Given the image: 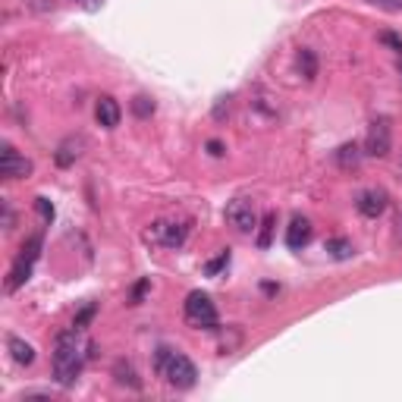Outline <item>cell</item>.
<instances>
[{"instance_id": "cell-28", "label": "cell", "mask_w": 402, "mask_h": 402, "mask_svg": "<svg viewBox=\"0 0 402 402\" xmlns=\"http://www.w3.org/2000/svg\"><path fill=\"white\" fill-rule=\"evenodd\" d=\"M73 4L85 6V10H98V6H101V0H73Z\"/></svg>"}, {"instance_id": "cell-26", "label": "cell", "mask_w": 402, "mask_h": 402, "mask_svg": "<svg viewBox=\"0 0 402 402\" xmlns=\"http://www.w3.org/2000/svg\"><path fill=\"white\" fill-rule=\"evenodd\" d=\"M208 151L214 154V157H223L226 154V148H223V141H217V139H211L208 141Z\"/></svg>"}, {"instance_id": "cell-1", "label": "cell", "mask_w": 402, "mask_h": 402, "mask_svg": "<svg viewBox=\"0 0 402 402\" xmlns=\"http://www.w3.org/2000/svg\"><path fill=\"white\" fill-rule=\"evenodd\" d=\"M82 340H79V327L60 330L54 340V377L60 387H73L79 371H82Z\"/></svg>"}, {"instance_id": "cell-27", "label": "cell", "mask_w": 402, "mask_h": 402, "mask_svg": "<svg viewBox=\"0 0 402 402\" xmlns=\"http://www.w3.org/2000/svg\"><path fill=\"white\" fill-rule=\"evenodd\" d=\"M377 6H387V10H402V0H371Z\"/></svg>"}, {"instance_id": "cell-19", "label": "cell", "mask_w": 402, "mask_h": 402, "mask_svg": "<svg viewBox=\"0 0 402 402\" xmlns=\"http://www.w3.org/2000/svg\"><path fill=\"white\" fill-rule=\"evenodd\" d=\"M41 246H44L41 233L29 236V239L22 242V251H19V258H22V261H31V264H35V261H38V255H41Z\"/></svg>"}, {"instance_id": "cell-4", "label": "cell", "mask_w": 402, "mask_h": 402, "mask_svg": "<svg viewBox=\"0 0 402 402\" xmlns=\"http://www.w3.org/2000/svg\"><path fill=\"white\" fill-rule=\"evenodd\" d=\"M223 217L236 233H251L258 223H261V220H258V211H255V201L246 199V195H239V199H233L230 204H226Z\"/></svg>"}, {"instance_id": "cell-22", "label": "cell", "mask_w": 402, "mask_h": 402, "mask_svg": "<svg viewBox=\"0 0 402 402\" xmlns=\"http://www.w3.org/2000/svg\"><path fill=\"white\" fill-rule=\"evenodd\" d=\"M226 264H230V248H226V251H220V255L214 258V261H211L208 267H204V273H208V277H214V273H220Z\"/></svg>"}, {"instance_id": "cell-2", "label": "cell", "mask_w": 402, "mask_h": 402, "mask_svg": "<svg viewBox=\"0 0 402 402\" xmlns=\"http://www.w3.org/2000/svg\"><path fill=\"white\" fill-rule=\"evenodd\" d=\"M154 368H157V374H161L164 381H167L170 387H176V390H192L195 381H199V368H195L192 361L183 356V352H173V349H167V346H161V349H157Z\"/></svg>"}, {"instance_id": "cell-6", "label": "cell", "mask_w": 402, "mask_h": 402, "mask_svg": "<svg viewBox=\"0 0 402 402\" xmlns=\"http://www.w3.org/2000/svg\"><path fill=\"white\" fill-rule=\"evenodd\" d=\"M393 151V129L387 116H377V120L368 126V136H365V154L371 157H387Z\"/></svg>"}, {"instance_id": "cell-21", "label": "cell", "mask_w": 402, "mask_h": 402, "mask_svg": "<svg viewBox=\"0 0 402 402\" xmlns=\"http://www.w3.org/2000/svg\"><path fill=\"white\" fill-rule=\"evenodd\" d=\"M377 41H381L383 47H390V51L402 54V35H396V31H381V35H377Z\"/></svg>"}, {"instance_id": "cell-17", "label": "cell", "mask_w": 402, "mask_h": 402, "mask_svg": "<svg viewBox=\"0 0 402 402\" xmlns=\"http://www.w3.org/2000/svg\"><path fill=\"white\" fill-rule=\"evenodd\" d=\"M114 377H116V383H123V387H132V390H139V387H141V381H139L136 368H132L129 361H116Z\"/></svg>"}, {"instance_id": "cell-16", "label": "cell", "mask_w": 402, "mask_h": 402, "mask_svg": "<svg viewBox=\"0 0 402 402\" xmlns=\"http://www.w3.org/2000/svg\"><path fill=\"white\" fill-rule=\"evenodd\" d=\"M258 226H261V230H258V248H271L273 230H277V214H273V211H267Z\"/></svg>"}, {"instance_id": "cell-7", "label": "cell", "mask_w": 402, "mask_h": 402, "mask_svg": "<svg viewBox=\"0 0 402 402\" xmlns=\"http://www.w3.org/2000/svg\"><path fill=\"white\" fill-rule=\"evenodd\" d=\"M0 173L6 179H26L31 176V161L22 157L13 145H4V154H0Z\"/></svg>"}, {"instance_id": "cell-12", "label": "cell", "mask_w": 402, "mask_h": 402, "mask_svg": "<svg viewBox=\"0 0 402 402\" xmlns=\"http://www.w3.org/2000/svg\"><path fill=\"white\" fill-rule=\"evenodd\" d=\"M6 349H10L16 365H22V368H29L31 361H35V346L26 343L22 336H6Z\"/></svg>"}, {"instance_id": "cell-14", "label": "cell", "mask_w": 402, "mask_h": 402, "mask_svg": "<svg viewBox=\"0 0 402 402\" xmlns=\"http://www.w3.org/2000/svg\"><path fill=\"white\" fill-rule=\"evenodd\" d=\"M361 161V148L356 145V141H349V145H340L336 148V164H340L343 170H356Z\"/></svg>"}, {"instance_id": "cell-15", "label": "cell", "mask_w": 402, "mask_h": 402, "mask_svg": "<svg viewBox=\"0 0 402 402\" xmlns=\"http://www.w3.org/2000/svg\"><path fill=\"white\" fill-rule=\"evenodd\" d=\"M29 277H31V261H22V258H19V261L13 264L10 277H6V293H16V289H19Z\"/></svg>"}, {"instance_id": "cell-11", "label": "cell", "mask_w": 402, "mask_h": 402, "mask_svg": "<svg viewBox=\"0 0 402 402\" xmlns=\"http://www.w3.org/2000/svg\"><path fill=\"white\" fill-rule=\"evenodd\" d=\"M79 154H82V139H76V136H69V139H63L60 145H57V154H54V161H57V167H73V164L79 161Z\"/></svg>"}, {"instance_id": "cell-20", "label": "cell", "mask_w": 402, "mask_h": 402, "mask_svg": "<svg viewBox=\"0 0 402 402\" xmlns=\"http://www.w3.org/2000/svg\"><path fill=\"white\" fill-rule=\"evenodd\" d=\"M132 114L139 116V120H148V116L154 114V101L148 98V94H136V98H132Z\"/></svg>"}, {"instance_id": "cell-8", "label": "cell", "mask_w": 402, "mask_h": 402, "mask_svg": "<svg viewBox=\"0 0 402 402\" xmlns=\"http://www.w3.org/2000/svg\"><path fill=\"white\" fill-rule=\"evenodd\" d=\"M387 204H390V195L383 192V189H365V192L356 199V208H358V214L361 217H368V220H377L387 211Z\"/></svg>"}, {"instance_id": "cell-13", "label": "cell", "mask_w": 402, "mask_h": 402, "mask_svg": "<svg viewBox=\"0 0 402 402\" xmlns=\"http://www.w3.org/2000/svg\"><path fill=\"white\" fill-rule=\"evenodd\" d=\"M324 251L330 258H336V261H349L352 255H356V246H352L346 236H336V239H327L324 242Z\"/></svg>"}, {"instance_id": "cell-3", "label": "cell", "mask_w": 402, "mask_h": 402, "mask_svg": "<svg viewBox=\"0 0 402 402\" xmlns=\"http://www.w3.org/2000/svg\"><path fill=\"white\" fill-rule=\"evenodd\" d=\"M186 321L199 330L217 327V305L211 302L208 293H189L186 296Z\"/></svg>"}, {"instance_id": "cell-24", "label": "cell", "mask_w": 402, "mask_h": 402, "mask_svg": "<svg viewBox=\"0 0 402 402\" xmlns=\"http://www.w3.org/2000/svg\"><path fill=\"white\" fill-rule=\"evenodd\" d=\"M35 208H38V214H41L47 223H51V220H54V204L47 201V199H35Z\"/></svg>"}, {"instance_id": "cell-10", "label": "cell", "mask_w": 402, "mask_h": 402, "mask_svg": "<svg viewBox=\"0 0 402 402\" xmlns=\"http://www.w3.org/2000/svg\"><path fill=\"white\" fill-rule=\"evenodd\" d=\"M311 242V220L308 217H293V223L286 226V246L293 251H302Z\"/></svg>"}, {"instance_id": "cell-23", "label": "cell", "mask_w": 402, "mask_h": 402, "mask_svg": "<svg viewBox=\"0 0 402 402\" xmlns=\"http://www.w3.org/2000/svg\"><path fill=\"white\" fill-rule=\"evenodd\" d=\"M94 311H98V308H94V305H85V308H82V311H79V314H76V321H73V327H79V330H82V327H89V321L94 318Z\"/></svg>"}, {"instance_id": "cell-9", "label": "cell", "mask_w": 402, "mask_h": 402, "mask_svg": "<svg viewBox=\"0 0 402 402\" xmlns=\"http://www.w3.org/2000/svg\"><path fill=\"white\" fill-rule=\"evenodd\" d=\"M94 116H98V123L104 126V129H116L123 120V110L116 104V98H110V94H101L98 104H94Z\"/></svg>"}, {"instance_id": "cell-5", "label": "cell", "mask_w": 402, "mask_h": 402, "mask_svg": "<svg viewBox=\"0 0 402 402\" xmlns=\"http://www.w3.org/2000/svg\"><path fill=\"white\" fill-rule=\"evenodd\" d=\"M189 236V223H176V220H154L151 230L145 233L148 242H157V246L167 248H179Z\"/></svg>"}, {"instance_id": "cell-18", "label": "cell", "mask_w": 402, "mask_h": 402, "mask_svg": "<svg viewBox=\"0 0 402 402\" xmlns=\"http://www.w3.org/2000/svg\"><path fill=\"white\" fill-rule=\"evenodd\" d=\"M298 69H302V76L308 79V82L318 79V54H314L311 47H302V51H298Z\"/></svg>"}, {"instance_id": "cell-25", "label": "cell", "mask_w": 402, "mask_h": 402, "mask_svg": "<svg viewBox=\"0 0 402 402\" xmlns=\"http://www.w3.org/2000/svg\"><path fill=\"white\" fill-rule=\"evenodd\" d=\"M148 286H151V283L148 280H141V283H136V289H132V305H139L141 298H145V293H148Z\"/></svg>"}]
</instances>
